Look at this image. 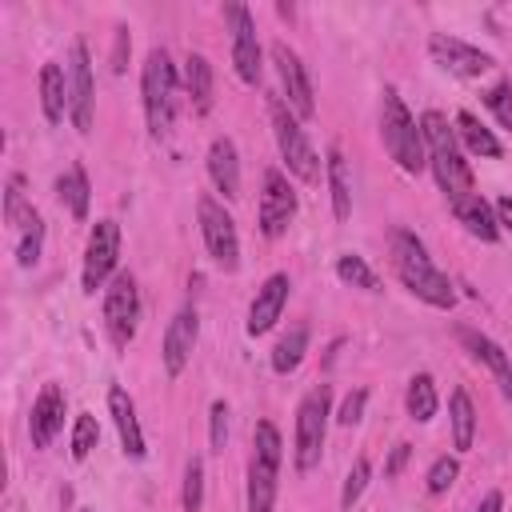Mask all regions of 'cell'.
<instances>
[{
  "instance_id": "cell-6",
  "label": "cell",
  "mask_w": 512,
  "mask_h": 512,
  "mask_svg": "<svg viewBox=\"0 0 512 512\" xmlns=\"http://www.w3.org/2000/svg\"><path fill=\"white\" fill-rule=\"evenodd\" d=\"M328 408H332V392L328 384H316L312 392H304V400L296 404V472H312L324 456V436H328Z\"/></svg>"
},
{
  "instance_id": "cell-32",
  "label": "cell",
  "mask_w": 512,
  "mask_h": 512,
  "mask_svg": "<svg viewBox=\"0 0 512 512\" xmlns=\"http://www.w3.org/2000/svg\"><path fill=\"white\" fill-rule=\"evenodd\" d=\"M336 280L340 284H348V288H360V292H376L380 288V276L364 264V256H356V252H344L340 260H336Z\"/></svg>"
},
{
  "instance_id": "cell-34",
  "label": "cell",
  "mask_w": 512,
  "mask_h": 512,
  "mask_svg": "<svg viewBox=\"0 0 512 512\" xmlns=\"http://www.w3.org/2000/svg\"><path fill=\"white\" fill-rule=\"evenodd\" d=\"M180 504L184 512H200L204 508V464L192 456L184 464V488H180Z\"/></svg>"
},
{
  "instance_id": "cell-12",
  "label": "cell",
  "mask_w": 512,
  "mask_h": 512,
  "mask_svg": "<svg viewBox=\"0 0 512 512\" xmlns=\"http://www.w3.org/2000/svg\"><path fill=\"white\" fill-rule=\"evenodd\" d=\"M224 20H228V32H232V68H236V76L248 88H256L260 72H264L260 40H256V20H252V12L244 4H224Z\"/></svg>"
},
{
  "instance_id": "cell-42",
  "label": "cell",
  "mask_w": 512,
  "mask_h": 512,
  "mask_svg": "<svg viewBox=\"0 0 512 512\" xmlns=\"http://www.w3.org/2000/svg\"><path fill=\"white\" fill-rule=\"evenodd\" d=\"M492 208H496V224H504L512 232V196H500Z\"/></svg>"
},
{
  "instance_id": "cell-39",
  "label": "cell",
  "mask_w": 512,
  "mask_h": 512,
  "mask_svg": "<svg viewBox=\"0 0 512 512\" xmlns=\"http://www.w3.org/2000/svg\"><path fill=\"white\" fill-rule=\"evenodd\" d=\"M364 408H368V388H352V392L344 396V404H340L336 420H340L344 428H352V424H360V420H364Z\"/></svg>"
},
{
  "instance_id": "cell-23",
  "label": "cell",
  "mask_w": 512,
  "mask_h": 512,
  "mask_svg": "<svg viewBox=\"0 0 512 512\" xmlns=\"http://www.w3.org/2000/svg\"><path fill=\"white\" fill-rule=\"evenodd\" d=\"M40 108H44L48 124H60L68 112V72L56 60H48L40 68Z\"/></svg>"
},
{
  "instance_id": "cell-21",
  "label": "cell",
  "mask_w": 512,
  "mask_h": 512,
  "mask_svg": "<svg viewBox=\"0 0 512 512\" xmlns=\"http://www.w3.org/2000/svg\"><path fill=\"white\" fill-rule=\"evenodd\" d=\"M208 180L224 200L240 196V152H236L232 136H216L208 144Z\"/></svg>"
},
{
  "instance_id": "cell-3",
  "label": "cell",
  "mask_w": 512,
  "mask_h": 512,
  "mask_svg": "<svg viewBox=\"0 0 512 512\" xmlns=\"http://www.w3.org/2000/svg\"><path fill=\"white\" fill-rule=\"evenodd\" d=\"M380 136H384V148H388V156L396 160L400 172L420 176L428 168V148H424L420 120L404 108V100H400L396 88H384L380 92Z\"/></svg>"
},
{
  "instance_id": "cell-26",
  "label": "cell",
  "mask_w": 512,
  "mask_h": 512,
  "mask_svg": "<svg viewBox=\"0 0 512 512\" xmlns=\"http://www.w3.org/2000/svg\"><path fill=\"white\" fill-rule=\"evenodd\" d=\"M456 140L464 144V152H472V156H484V160H496L504 148H500V140L464 108V112H456Z\"/></svg>"
},
{
  "instance_id": "cell-18",
  "label": "cell",
  "mask_w": 512,
  "mask_h": 512,
  "mask_svg": "<svg viewBox=\"0 0 512 512\" xmlns=\"http://www.w3.org/2000/svg\"><path fill=\"white\" fill-rule=\"evenodd\" d=\"M64 412H68V396L60 384H44L40 396L32 400V412H28V436H32V448H48L60 428H64Z\"/></svg>"
},
{
  "instance_id": "cell-38",
  "label": "cell",
  "mask_w": 512,
  "mask_h": 512,
  "mask_svg": "<svg viewBox=\"0 0 512 512\" xmlns=\"http://www.w3.org/2000/svg\"><path fill=\"white\" fill-rule=\"evenodd\" d=\"M208 444H212V452H224V444H228V404L224 400H212V408H208Z\"/></svg>"
},
{
  "instance_id": "cell-37",
  "label": "cell",
  "mask_w": 512,
  "mask_h": 512,
  "mask_svg": "<svg viewBox=\"0 0 512 512\" xmlns=\"http://www.w3.org/2000/svg\"><path fill=\"white\" fill-rule=\"evenodd\" d=\"M484 104H488V112L512 132V80H496V84L484 92Z\"/></svg>"
},
{
  "instance_id": "cell-35",
  "label": "cell",
  "mask_w": 512,
  "mask_h": 512,
  "mask_svg": "<svg viewBox=\"0 0 512 512\" xmlns=\"http://www.w3.org/2000/svg\"><path fill=\"white\" fill-rule=\"evenodd\" d=\"M100 440V424L92 412H80L76 424H72V460H88V452L96 448Z\"/></svg>"
},
{
  "instance_id": "cell-5",
  "label": "cell",
  "mask_w": 512,
  "mask_h": 512,
  "mask_svg": "<svg viewBox=\"0 0 512 512\" xmlns=\"http://www.w3.org/2000/svg\"><path fill=\"white\" fill-rule=\"evenodd\" d=\"M280 428L272 420H256L252 428V456H248V512H272L280 488Z\"/></svg>"
},
{
  "instance_id": "cell-29",
  "label": "cell",
  "mask_w": 512,
  "mask_h": 512,
  "mask_svg": "<svg viewBox=\"0 0 512 512\" xmlns=\"http://www.w3.org/2000/svg\"><path fill=\"white\" fill-rule=\"evenodd\" d=\"M56 196H60V204L72 212V220H84V216H88V200H92V192H88V176H84L80 164H72L68 172L56 176Z\"/></svg>"
},
{
  "instance_id": "cell-10",
  "label": "cell",
  "mask_w": 512,
  "mask_h": 512,
  "mask_svg": "<svg viewBox=\"0 0 512 512\" xmlns=\"http://www.w3.org/2000/svg\"><path fill=\"white\" fill-rule=\"evenodd\" d=\"M104 328L116 348H124L140 328V288L128 272H116L104 288Z\"/></svg>"
},
{
  "instance_id": "cell-11",
  "label": "cell",
  "mask_w": 512,
  "mask_h": 512,
  "mask_svg": "<svg viewBox=\"0 0 512 512\" xmlns=\"http://www.w3.org/2000/svg\"><path fill=\"white\" fill-rule=\"evenodd\" d=\"M296 192L288 184V176L280 168H264V192H260V208H256V220H260V232L268 240H280L288 232V224L296 220Z\"/></svg>"
},
{
  "instance_id": "cell-36",
  "label": "cell",
  "mask_w": 512,
  "mask_h": 512,
  "mask_svg": "<svg viewBox=\"0 0 512 512\" xmlns=\"http://www.w3.org/2000/svg\"><path fill=\"white\" fill-rule=\"evenodd\" d=\"M456 476H460V460H456V456H436L432 468H428L424 488H428L432 496H444V492L456 484Z\"/></svg>"
},
{
  "instance_id": "cell-24",
  "label": "cell",
  "mask_w": 512,
  "mask_h": 512,
  "mask_svg": "<svg viewBox=\"0 0 512 512\" xmlns=\"http://www.w3.org/2000/svg\"><path fill=\"white\" fill-rule=\"evenodd\" d=\"M184 92H188L196 116L212 112V64H208V56L188 52V60H184Z\"/></svg>"
},
{
  "instance_id": "cell-20",
  "label": "cell",
  "mask_w": 512,
  "mask_h": 512,
  "mask_svg": "<svg viewBox=\"0 0 512 512\" xmlns=\"http://www.w3.org/2000/svg\"><path fill=\"white\" fill-rule=\"evenodd\" d=\"M108 412H112V424H116L124 456L128 460H144L148 448H144V432H140V420H136V404H132V396L120 384L108 388Z\"/></svg>"
},
{
  "instance_id": "cell-22",
  "label": "cell",
  "mask_w": 512,
  "mask_h": 512,
  "mask_svg": "<svg viewBox=\"0 0 512 512\" xmlns=\"http://www.w3.org/2000/svg\"><path fill=\"white\" fill-rule=\"evenodd\" d=\"M452 216L476 236V240H484V244H496L500 240V224H496V208L480 196V192H472V196H464V200H456L452 204Z\"/></svg>"
},
{
  "instance_id": "cell-1",
  "label": "cell",
  "mask_w": 512,
  "mask_h": 512,
  "mask_svg": "<svg viewBox=\"0 0 512 512\" xmlns=\"http://www.w3.org/2000/svg\"><path fill=\"white\" fill-rule=\"evenodd\" d=\"M392 268H396V276H400V284L416 296V300H424V304H432V308H456V288H452V280L432 264V256H428V248H424V240L416 236V232H408V228H396L392 232Z\"/></svg>"
},
{
  "instance_id": "cell-8",
  "label": "cell",
  "mask_w": 512,
  "mask_h": 512,
  "mask_svg": "<svg viewBox=\"0 0 512 512\" xmlns=\"http://www.w3.org/2000/svg\"><path fill=\"white\" fill-rule=\"evenodd\" d=\"M196 216H200V236L204 248L212 256V264L220 272H236L240 268V236H236V220L224 212V204L216 196H200L196 200Z\"/></svg>"
},
{
  "instance_id": "cell-27",
  "label": "cell",
  "mask_w": 512,
  "mask_h": 512,
  "mask_svg": "<svg viewBox=\"0 0 512 512\" xmlns=\"http://www.w3.org/2000/svg\"><path fill=\"white\" fill-rule=\"evenodd\" d=\"M328 192H332V216L344 224L352 216V180L340 148H328Z\"/></svg>"
},
{
  "instance_id": "cell-9",
  "label": "cell",
  "mask_w": 512,
  "mask_h": 512,
  "mask_svg": "<svg viewBox=\"0 0 512 512\" xmlns=\"http://www.w3.org/2000/svg\"><path fill=\"white\" fill-rule=\"evenodd\" d=\"M116 260H120V224L116 220H96L84 244V268H80V284L92 296L96 288H104L116 276Z\"/></svg>"
},
{
  "instance_id": "cell-15",
  "label": "cell",
  "mask_w": 512,
  "mask_h": 512,
  "mask_svg": "<svg viewBox=\"0 0 512 512\" xmlns=\"http://www.w3.org/2000/svg\"><path fill=\"white\" fill-rule=\"evenodd\" d=\"M428 52H432V60H436L444 72L464 76V80L484 76V72L496 64V60H492V52H484V48H476V44L460 40V36H448V32H436V36L428 40Z\"/></svg>"
},
{
  "instance_id": "cell-31",
  "label": "cell",
  "mask_w": 512,
  "mask_h": 512,
  "mask_svg": "<svg viewBox=\"0 0 512 512\" xmlns=\"http://www.w3.org/2000/svg\"><path fill=\"white\" fill-rule=\"evenodd\" d=\"M304 352H308V324H292L288 336H280V344L272 348V372H280V376L296 372Z\"/></svg>"
},
{
  "instance_id": "cell-43",
  "label": "cell",
  "mask_w": 512,
  "mask_h": 512,
  "mask_svg": "<svg viewBox=\"0 0 512 512\" xmlns=\"http://www.w3.org/2000/svg\"><path fill=\"white\" fill-rule=\"evenodd\" d=\"M500 508H504V496H500V492H488V496L480 500V508H476V512H500Z\"/></svg>"
},
{
  "instance_id": "cell-14",
  "label": "cell",
  "mask_w": 512,
  "mask_h": 512,
  "mask_svg": "<svg viewBox=\"0 0 512 512\" xmlns=\"http://www.w3.org/2000/svg\"><path fill=\"white\" fill-rule=\"evenodd\" d=\"M92 108H96V80H92V56L88 44L76 40L72 56H68V116L76 124V132L92 128Z\"/></svg>"
},
{
  "instance_id": "cell-2",
  "label": "cell",
  "mask_w": 512,
  "mask_h": 512,
  "mask_svg": "<svg viewBox=\"0 0 512 512\" xmlns=\"http://www.w3.org/2000/svg\"><path fill=\"white\" fill-rule=\"evenodd\" d=\"M420 132H424L428 164H432L436 184H440V192L448 196V204L472 196V192H476V184H472V168H468V160H464V148H460L456 128L448 124V116L436 112V108H428V112L420 116Z\"/></svg>"
},
{
  "instance_id": "cell-28",
  "label": "cell",
  "mask_w": 512,
  "mask_h": 512,
  "mask_svg": "<svg viewBox=\"0 0 512 512\" xmlns=\"http://www.w3.org/2000/svg\"><path fill=\"white\" fill-rule=\"evenodd\" d=\"M448 416H452V448L456 452H468L472 440H476V408H472V396L464 388H452Z\"/></svg>"
},
{
  "instance_id": "cell-25",
  "label": "cell",
  "mask_w": 512,
  "mask_h": 512,
  "mask_svg": "<svg viewBox=\"0 0 512 512\" xmlns=\"http://www.w3.org/2000/svg\"><path fill=\"white\" fill-rule=\"evenodd\" d=\"M8 228L16 232V264H20V268H36V260H40V252H44V220H40V212L28 208V212L16 216Z\"/></svg>"
},
{
  "instance_id": "cell-4",
  "label": "cell",
  "mask_w": 512,
  "mask_h": 512,
  "mask_svg": "<svg viewBox=\"0 0 512 512\" xmlns=\"http://www.w3.org/2000/svg\"><path fill=\"white\" fill-rule=\"evenodd\" d=\"M140 92H144V120L148 132L156 140H168L172 124H176V104H180V76L176 64L164 48H152L144 56V72H140Z\"/></svg>"
},
{
  "instance_id": "cell-30",
  "label": "cell",
  "mask_w": 512,
  "mask_h": 512,
  "mask_svg": "<svg viewBox=\"0 0 512 512\" xmlns=\"http://www.w3.org/2000/svg\"><path fill=\"white\" fill-rule=\"evenodd\" d=\"M404 408H408V416H412L416 424H428V420L436 416V408H440V396H436V380H432L428 372H416V376L408 380V392H404Z\"/></svg>"
},
{
  "instance_id": "cell-41",
  "label": "cell",
  "mask_w": 512,
  "mask_h": 512,
  "mask_svg": "<svg viewBox=\"0 0 512 512\" xmlns=\"http://www.w3.org/2000/svg\"><path fill=\"white\" fill-rule=\"evenodd\" d=\"M132 48L128 28H116V48H112V72H124V52Z\"/></svg>"
},
{
  "instance_id": "cell-33",
  "label": "cell",
  "mask_w": 512,
  "mask_h": 512,
  "mask_svg": "<svg viewBox=\"0 0 512 512\" xmlns=\"http://www.w3.org/2000/svg\"><path fill=\"white\" fill-rule=\"evenodd\" d=\"M368 480H372V460L368 456H356L352 468H348V476H344V488H340V508L344 512H352V504L364 496Z\"/></svg>"
},
{
  "instance_id": "cell-13",
  "label": "cell",
  "mask_w": 512,
  "mask_h": 512,
  "mask_svg": "<svg viewBox=\"0 0 512 512\" xmlns=\"http://www.w3.org/2000/svg\"><path fill=\"white\" fill-rule=\"evenodd\" d=\"M268 52H272V64H276V76H280V88H284V104L296 112V120H312L316 116V96H312V80L304 72V60L284 40H276Z\"/></svg>"
},
{
  "instance_id": "cell-7",
  "label": "cell",
  "mask_w": 512,
  "mask_h": 512,
  "mask_svg": "<svg viewBox=\"0 0 512 512\" xmlns=\"http://www.w3.org/2000/svg\"><path fill=\"white\" fill-rule=\"evenodd\" d=\"M268 116H272V136H276V148H280L284 168H288L296 180L316 184V180H320V156H316V148L308 144V136H304L296 112H292L284 100H272V104H268Z\"/></svg>"
},
{
  "instance_id": "cell-40",
  "label": "cell",
  "mask_w": 512,
  "mask_h": 512,
  "mask_svg": "<svg viewBox=\"0 0 512 512\" xmlns=\"http://www.w3.org/2000/svg\"><path fill=\"white\" fill-rule=\"evenodd\" d=\"M408 456H412V444H404V440H400V444L392 448V456H388V464H384V476H388V480H396V476L404 472V464H408Z\"/></svg>"
},
{
  "instance_id": "cell-44",
  "label": "cell",
  "mask_w": 512,
  "mask_h": 512,
  "mask_svg": "<svg viewBox=\"0 0 512 512\" xmlns=\"http://www.w3.org/2000/svg\"><path fill=\"white\" fill-rule=\"evenodd\" d=\"M80 512H96V508H80Z\"/></svg>"
},
{
  "instance_id": "cell-17",
  "label": "cell",
  "mask_w": 512,
  "mask_h": 512,
  "mask_svg": "<svg viewBox=\"0 0 512 512\" xmlns=\"http://www.w3.org/2000/svg\"><path fill=\"white\" fill-rule=\"evenodd\" d=\"M288 292H292V280H288V272H272L260 288H256V296H252V304H248V336H264V332H272L276 328V320H280V312H284V304H288Z\"/></svg>"
},
{
  "instance_id": "cell-19",
  "label": "cell",
  "mask_w": 512,
  "mask_h": 512,
  "mask_svg": "<svg viewBox=\"0 0 512 512\" xmlns=\"http://www.w3.org/2000/svg\"><path fill=\"white\" fill-rule=\"evenodd\" d=\"M456 340L468 348V356L472 360H480L492 376H496V384H500V396L504 400H512V360H508V352L492 340V336H484V332H476V328H456Z\"/></svg>"
},
{
  "instance_id": "cell-16",
  "label": "cell",
  "mask_w": 512,
  "mask_h": 512,
  "mask_svg": "<svg viewBox=\"0 0 512 512\" xmlns=\"http://www.w3.org/2000/svg\"><path fill=\"white\" fill-rule=\"evenodd\" d=\"M196 336H200V316L192 304H184L168 328H164V344H160V356H164V372L168 376H180L192 360V348H196Z\"/></svg>"
}]
</instances>
